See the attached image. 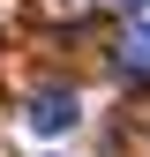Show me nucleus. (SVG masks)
Segmentation results:
<instances>
[{
    "label": "nucleus",
    "instance_id": "f257e3e1",
    "mask_svg": "<svg viewBox=\"0 0 150 157\" xmlns=\"http://www.w3.org/2000/svg\"><path fill=\"white\" fill-rule=\"evenodd\" d=\"M23 120H30V135H68L75 120H83V105H75V90H38Z\"/></svg>",
    "mask_w": 150,
    "mask_h": 157
},
{
    "label": "nucleus",
    "instance_id": "f03ea898",
    "mask_svg": "<svg viewBox=\"0 0 150 157\" xmlns=\"http://www.w3.org/2000/svg\"><path fill=\"white\" fill-rule=\"evenodd\" d=\"M120 67L150 75V30H143V23H128V37H120Z\"/></svg>",
    "mask_w": 150,
    "mask_h": 157
}]
</instances>
